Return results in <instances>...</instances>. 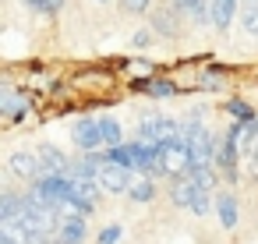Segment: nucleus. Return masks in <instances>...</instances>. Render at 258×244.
<instances>
[{
  "label": "nucleus",
  "mask_w": 258,
  "mask_h": 244,
  "mask_svg": "<svg viewBox=\"0 0 258 244\" xmlns=\"http://www.w3.org/2000/svg\"><path fill=\"white\" fill-rule=\"evenodd\" d=\"M36 152H39V163H43V170H46V173H68L71 159H68V156H64V152H60L57 145L43 142V145H39Z\"/></svg>",
  "instance_id": "nucleus-10"
},
{
  "label": "nucleus",
  "mask_w": 258,
  "mask_h": 244,
  "mask_svg": "<svg viewBox=\"0 0 258 244\" xmlns=\"http://www.w3.org/2000/svg\"><path fill=\"white\" fill-rule=\"evenodd\" d=\"M117 240H120V226L113 223V226H106V230L99 233V240H96V244H117Z\"/></svg>",
  "instance_id": "nucleus-20"
},
{
  "label": "nucleus",
  "mask_w": 258,
  "mask_h": 244,
  "mask_svg": "<svg viewBox=\"0 0 258 244\" xmlns=\"http://www.w3.org/2000/svg\"><path fill=\"white\" fill-rule=\"evenodd\" d=\"M240 29L244 36H258V0H240Z\"/></svg>",
  "instance_id": "nucleus-14"
},
{
  "label": "nucleus",
  "mask_w": 258,
  "mask_h": 244,
  "mask_svg": "<svg viewBox=\"0 0 258 244\" xmlns=\"http://www.w3.org/2000/svg\"><path fill=\"white\" fill-rule=\"evenodd\" d=\"M124 68H127V71H131V75H145V71H149V68H152V64H149V60H127V64H124Z\"/></svg>",
  "instance_id": "nucleus-21"
},
{
  "label": "nucleus",
  "mask_w": 258,
  "mask_h": 244,
  "mask_svg": "<svg viewBox=\"0 0 258 244\" xmlns=\"http://www.w3.org/2000/svg\"><path fill=\"white\" fill-rule=\"evenodd\" d=\"M170 198H173V205H180V209H187V212H195V216H205L209 212V191L205 188H198L187 173H180L177 177V184L170 188Z\"/></svg>",
  "instance_id": "nucleus-1"
},
{
  "label": "nucleus",
  "mask_w": 258,
  "mask_h": 244,
  "mask_svg": "<svg viewBox=\"0 0 258 244\" xmlns=\"http://www.w3.org/2000/svg\"><path fill=\"white\" fill-rule=\"evenodd\" d=\"M8 170H11L15 177H22V180H39V177H46V170H43V163H39V152H32V149L11 152V156H8Z\"/></svg>",
  "instance_id": "nucleus-6"
},
{
  "label": "nucleus",
  "mask_w": 258,
  "mask_h": 244,
  "mask_svg": "<svg viewBox=\"0 0 258 244\" xmlns=\"http://www.w3.org/2000/svg\"><path fill=\"white\" fill-rule=\"evenodd\" d=\"M96 180L103 184L106 195H127V188H131V180H135V170H127V166H120V163H110V156H106V163H103V170H99Z\"/></svg>",
  "instance_id": "nucleus-4"
},
{
  "label": "nucleus",
  "mask_w": 258,
  "mask_h": 244,
  "mask_svg": "<svg viewBox=\"0 0 258 244\" xmlns=\"http://www.w3.org/2000/svg\"><path fill=\"white\" fill-rule=\"evenodd\" d=\"M85 219L89 216H75V212H64L60 226H57V244H82L85 240Z\"/></svg>",
  "instance_id": "nucleus-8"
},
{
  "label": "nucleus",
  "mask_w": 258,
  "mask_h": 244,
  "mask_svg": "<svg viewBox=\"0 0 258 244\" xmlns=\"http://www.w3.org/2000/svg\"><path fill=\"white\" fill-rule=\"evenodd\" d=\"M152 43H156V29H152V25H145V29H138V32L131 36V46H135V50H145V46H152Z\"/></svg>",
  "instance_id": "nucleus-18"
},
{
  "label": "nucleus",
  "mask_w": 258,
  "mask_h": 244,
  "mask_svg": "<svg viewBox=\"0 0 258 244\" xmlns=\"http://www.w3.org/2000/svg\"><path fill=\"white\" fill-rule=\"evenodd\" d=\"M96 4H113V0H96Z\"/></svg>",
  "instance_id": "nucleus-23"
},
{
  "label": "nucleus",
  "mask_w": 258,
  "mask_h": 244,
  "mask_svg": "<svg viewBox=\"0 0 258 244\" xmlns=\"http://www.w3.org/2000/svg\"><path fill=\"white\" fill-rule=\"evenodd\" d=\"M226 113L233 120H254V106H247L244 99H226Z\"/></svg>",
  "instance_id": "nucleus-16"
},
{
  "label": "nucleus",
  "mask_w": 258,
  "mask_h": 244,
  "mask_svg": "<svg viewBox=\"0 0 258 244\" xmlns=\"http://www.w3.org/2000/svg\"><path fill=\"white\" fill-rule=\"evenodd\" d=\"M180 18H184V15H180V11H177V8L170 4V0L149 11V25L156 29V36H166V39L180 32Z\"/></svg>",
  "instance_id": "nucleus-7"
},
{
  "label": "nucleus",
  "mask_w": 258,
  "mask_h": 244,
  "mask_svg": "<svg viewBox=\"0 0 258 244\" xmlns=\"http://www.w3.org/2000/svg\"><path fill=\"white\" fill-rule=\"evenodd\" d=\"M223 85V75L219 71H202L198 75V89H219Z\"/></svg>",
  "instance_id": "nucleus-19"
},
{
  "label": "nucleus",
  "mask_w": 258,
  "mask_h": 244,
  "mask_svg": "<svg viewBox=\"0 0 258 244\" xmlns=\"http://www.w3.org/2000/svg\"><path fill=\"white\" fill-rule=\"evenodd\" d=\"M71 138H75V145L82 152H96L99 145H106L103 142V131H99V117H78L71 124Z\"/></svg>",
  "instance_id": "nucleus-5"
},
{
  "label": "nucleus",
  "mask_w": 258,
  "mask_h": 244,
  "mask_svg": "<svg viewBox=\"0 0 258 244\" xmlns=\"http://www.w3.org/2000/svg\"><path fill=\"white\" fill-rule=\"evenodd\" d=\"M216 216H219V223H223L226 230H230V226H237V198L223 191V195L216 198Z\"/></svg>",
  "instance_id": "nucleus-13"
},
{
  "label": "nucleus",
  "mask_w": 258,
  "mask_h": 244,
  "mask_svg": "<svg viewBox=\"0 0 258 244\" xmlns=\"http://www.w3.org/2000/svg\"><path fill=\"white\" fill-rule=\"evenodd\" d=\"M0 113H4V120H11V124H18V120L29 113V96L18 92V89L11 85V78L0 82Z\"/></svg>",
  "instance_id": "nucleus-3"
},
{
  "label": "nucleus",
  "mask_w": 258,
  "mask_h": 244,
  "mask_svg": "<svg viewBox=\"0 0 258 244\" xmlns=\"http://www.w3.org/2000/svg\"><path fill=\"white\" fill-rule=\"evenodd\" d=\"M0 244H18V240H15L11 233H4V230H0Z\"/></svg>",
  "instance_id": "nucleus-22"
},
{
  "label": "nucleus",
  "mask_w": 258,
  "mask_h": 244,
  "mask_svg": "<svg viewBox=\"0 0 258 244\" xmlns=\"http://www.w3.org/2000/svg\"><path fill=\"white\" fill-rule=\"evenodd\" d=\"M99 131H103V142H106V149H110V145H120V138H124V131H120V120H117L113 113H103V117H99Z\"/></svg>",
  "instance_id": "nucleus-15"
},
{
  "label": "nucleus",
  "mask_w": 258,
  "mask_h": 244,
  "mask_svg": "<svg viewBox=\"0 0 258 244\" xmlns=\"http://www.w3.org/2000/svg\"><path fill=\"white\" fill-rule=\"evenodd\" d=\"M127 198H131V202H152V198H156V180L145 177V173L135 177L131 188H127Z\"/></svg>",
  "instance_id": "nucleus-12"
},
{
  "label": "nucleus",
  "mask_w": 258,
  "mask_h": 244,
  "mask_svg": "<svg viewBox=\"0 0 258 244\" xmlns=\"http://www.w3.org/2000/svg\"><path fill=\"white\" fill-rule=\"evenodd\" d=\"M177 131H180V120H173V117H163V113H142L138 117V138L149 145H163V142L177 138Z\"/></svg>",
  "instance_id": "nucleus-2"
},
{
  "label": "nucleus",
  "mask_w": 258,
  "mask_h": 244,
  "mask_svg": "<svg viewBox=\"0 0 258 244\" xmlns=\"http://www.w3.org/2000/svg\"><path fill=\"white\" fill-rule=\"evenodd\" d=\"M135 89H138L142 96H152V99H170V96H177V85L166 82V78H145V82H135Z\"/></svg>",
  "instance_id": "nucleus-11"
},
{
  "label": "nucleus",
  "mask_w": 258,
  "mask_h": 244,
  "mask_svg": "<svg viewBox=\"0 0 258 244\" xmlns=\"http://www.w3.org/2000/svg\"><path fill=\"white\" fill-rule=\"evenodd\" d=\"M120 11L131 15V18H142L152 11V0H120Z\"/></svg>",
  "instance_id": "nucleus-17"
},
{
  "label": "nucleus",
  "mask_w": 258,
  "mask_h": 244,
  "mask_svg": "<svg viewBox=\"0 0 258 244\" xmlns=\"http://www.w3.org/2000/svg\"><path fill=\"white\" fill-rule=\"evenodd\" d=\"M170 4L195 25H212V0H170Z\"/></svg>",
  "instance_id": "nucleus-9"
}]
</instances>
